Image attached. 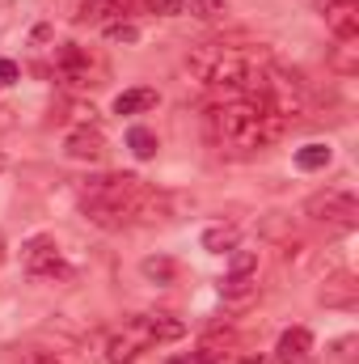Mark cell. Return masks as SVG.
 Returning a JSON list of instances; mask_svg holds the SVG:
<instances>
[{"label":"cell","instance_id":"cell-13","mask_svg":"<svg viewBox=\"0 0 359 364\" xmlns=\"http://www.w3.org/2000/svg\"><path fill=\"white\" fill-rule=\"evenodd\" d=\"M321 301H326V305H338V309H351V305H355V279H351V275L330 279V284L321 288Z\"/></svg>","mask_w":359,"mask_h":364},{"label":"cell","instance_id":"cell-19","mask_svg":"<svg viewBox=\"0 0 359 364\" xmlns=\"http://www.w3.org/2000/svg\"><path fill=\"white\" fill-rule=\"evenodd\" d=\"M254 288H258V279H254V275H228V279L220 284V292H224V296H250Z\"/></svg>","mask_w":359,"mask_h":364},{"label":"cell","instance_id":"cell-14","mask_svg":"<svg viewBox=\"0 0 359 364\" xmlns=\"http://www.w3.org/2000/svg\"><path fill=\"white\" fill-rule=\"evenodd\" d=\"M237 225H211L207 233H203V250H211V255H224V250H237Z\"/></svg>","mask_w":359,"mask_h":364},{"label":"cell","instance_id":"cell-15","mask_svg":"<svg viewBox=\"0 0 359 364\" xmlns=\"http://www.w3.org/2000/svg\"><path fill=\"white\" fill-rule=\"evenodd\" d=\"M330 157H334V153H330V144H321V140H313V144L296 149V166H300V170H309V174H313V170H326V166H330Z\"/></svg>","mask_w":359,"mask_h":364},{"label":"cell","instance_id":"cell-7","mask_svg":"<svg viewBox=\"0 0 359 364\" xmlns=\"http://www.w3.org/2000/svg\"><path fill=\"white\" fill-rule=\"evenodd\" d=\"M321 13H326V26L334 30L338 43H355V34H359V4L355 0H321Z\"/></svg>","mask_w":359,"mask_h":364},{"label":"cell","instance_id":"cell-10","mask_svg":"<svg viewBox=\"0 0 359 364\" xmlns=\"http://www.w3.org/2000/svg\"><path fill=\"white\" fill-rule=\"evenodd\" d=\"M309 352H313V335H309L304 326H292V331H283V335H279L275 356H279L283 364H300Z\"/></svg>","mask_w":359,"mask_h":364},{"label":"cell","instance_id":"cell-17","mask_svg":"<svg viewBox=\"0 0 359 364\" xmlns=\"http://www.w3.org/2000/svg\"><path fill=\"white\" fill-rule=\"evenodd\" d=\"M140 272L148 275V279H157V284H174V275H178V267H174V259H144L140 263Z\"/></svg>","mask_w":359,"mask_h":364},{"label":"cell","instance_id":"cell-4","mask_svg":"<svg viewBox=\"0 0 359 364\" xmlns=\"http://www.w3.org/2000/svg\"><path fill=\"white\" fill-rule=\"evenodd\" d=\"M304 212H309L313 220H321V225H338V229H351V225L359 220V203H355V195H351L347 186L317 191V195L304 203Z\"/></svg>","mask_w":359,"mask_h":364},{"label":"cell","instance_id":"cell-27","mask_svg":"<svg viewBox=\"0 0 359 364\" xmlns=\"http://www.w3.org/2000/svg\"><path fill=\"white\" fill-rule=\"evenodd\" d=\"M4 4H13V0H0V9H4Z\"/></svg>","mask_w":359,"mask_h":364},{"label":"cell","instance_id":"cell-12","mask_svg":"<svg viewBox=\"0 0 359 364\" xmlns=\"http://www.w3.org/2000/svg\"><path fill=\"white\" fill-rule=\"evenodd\" d=\"M157 106V90H123L114 97V114H144Z\"/></svg>","mask_w":359,"mask_h":364},{"label":"cell","instance_id":"cell-18","mask_svg":"<svg viewBox=\"0 0 359 364\" xmlns=\"http://www.w3.org/2000/svg\"><path fill=\"white\" fill-rule=\"evenodd\" d=\"M186 9H190L199 21H220V17L228 13V4H224V0H186Z\"/></svg>","mask_w":359,"mask_h":364},{"label":"cell","instance_id":"cell-11","mask_svg":"<svg viewBox=\"0 0 359 364\" xmlns=\"http://www.w3.org/2000/svg\"><path fill=\"white\" fill-rule=\"evenodd\" d=\"M144 331H148L153 343H174V339L186 335V322L170 318V314H144Z\"/></svg>","mask_w":359,"mask_h":364},{"label":"cell","instance_id":"cell-21","mask_svg":"<svg viewBox=\"0 0 359 364\" xmlns=\"http://www.w3.org/2000/svg\"><path fill=\"white\" fill-rule=\"evenodd\" d=\"M106 38H114V43H136L140 30H136L131 21H118V17H114V21H106Z\"/></svg>","mask_w":359,"mask_h":364},{"label":"cell","instance_id":"cell-8","mask_svg":"<svg viewBox=\"0 0 359 364\" xmlns=\"http://www.w3.org/2000/svg\"><path fill=\"white\" fill-rule=\"evenodd\" d=\"M55 68H60V77L68 85H85L89 81V51H81L77 43H64L55 51Z\"/></svg>","mask_w":359,"mask_h":364},{"label":"cell","instance_id":"cell-5","mask_svg":"<svg viewBox=\"0 0 359 364\" xmlns=\"http://www.w3.org/2000/svg\"><path fill=\"white\" fill-rule=\"evenodd\" d=\"M148 348H153V339H148V331H144V318H136V322H127L118 335H110L106 360L110 364H131L140 352H148Z\"/></svg>","mask_w":359,"mask_h":364},{"label":"cell","instance_id":"cell-22","mask_svg":"<svg viewBox=\"0 0 359 364\" xmlns=\"http://www.w3.org/2000/svg\"><path fill=\"white\" fill-rule=\"evenodd\" d=\"M148 13H157V17H178L182 9H186V0H140Z\"/></svg>","mask_w":359,"mask_h":364},{"label":"cell","instance_id":"cell-28","mask_svg":"<svg viewBox=\"0 0 359 364\" xmlns=\"http://www.w3.org/2000/svg\"><path fill=\"white\" fill-rule=\"evenodd\" d=\"M0 170H4V157H0Z\"/></svg>","mask_w":359,"mask_h":364},{"label":"cell","instance_id":"cell-2","mask_svg":"<svg viewBox=\"0 0 359 364\" xmlns=\"http://www.w3.org/2000/svg\"><path fill=\"white\" fill-rule=\"evenodd\" d=\"M203 123H207V136L224 149H267L275 144L283 132H287V123L263 106V102H254V97H228V102H216V106H207V114H203Z\"/></svg>","mask_w":359,"mask_h":364},{"label":"cell","instance_id":"cell-1","mask_svg":"<svg viewBox=\"0 0 359 364\" xmlns=\"http://www.w3.org/2000/svg\"><path fill=\"white\" fill-rule=\"evenodd\" d=\"M81 208L93 225L123 229L131 220H157L165 212V195L148 191L136 174H97L81 186Z\"/></svg>","mask_w":359,"mask_h":364},{"label":"cell","instance_id":"cell-20","mask_svg":"<svg viewBox=\"0 0 359 364\" xmlns=\"http://www.w3.org/2000/svg\"><path fill=\"white\" fill-rule=\"evenodd\" d=\"M254 272H258V255L254 250H233L228 275H254Z\"/></svg>","mask_w":359,"mask_h":364},{"label":"cell","instance_id":"cell-6","mask_svg":"<svg viewBox=\"0 0 359 364\" xmlns=\"http://www.w3.org/2000/svg\"><path fill=\"white\" fill-rule=\"evenodd\" d=\"M26 272L30 275H64V255L51 237H30L26 242Z\"/></svg>","mask_w":359,"mask_h":364},{"label":"cell","instance_id":"cell-25","mask_svg":"<svg viewBox=\"0 0 359 364\" xmlns=\"http://www.w3.org/2000/svg\"><path fill=\"white\" fill-rule=\"evenodd\" d=\"M241 364H270V360H267V356H245Z\"/></svg>","mask_w":359,"mask_h":364},{"label":"cell","instance_id":"cell-9","mask_svg":"<svg viewBox=\"0 0 359 364\" xmlns=\"http://www.w3.org/2000/svg\"><path fill=\"white\" fill-rule=\"evenodd\" d=\"M64 149H68V157H77V161H97V157H106V136H101L97 127H77V132L64 140Z\"/></svg>","mask_w":359,"mask_h":364},{"label":"cell","instance_id":"cell-16","mask_svg":"<svg viewBox=\"0 0 359 364\" xmlns=\"http://www.w3.org/2000/svg\"><path fill=\"white\" fill-rule=\"evenodd\" d=\"M127 149H131L140 161H148V157H157V136H153L148 127H131V132H127Z\"/></svg>","mask_w":359,"mask_h":364},{"label":"cell","instance_id":"cell-26","mask_svg":"<svg viewBox=\"0 0 359 364\" xmlns=\"http://www.w3.org/2000/svg\"><path fill=\"white\" fill-rule=\"evenodd\" d=\"M30 364H55V360H47V356H34V360H30Z\"/></svg>","mask_w":359,"mask_h":364},{"label":"cell","instance_id":"cell-3","mask_svg":"<svg viewBox=\"0 0 359 364\" xmlns=\"http://www.w3.org/2000/svg\"><path fill=\"white\" fill-rule=\"evenodd\" d=\"M267 64L270 55L263 47L254 51V47H237V43H203V47H194L186 55V68L199 77V85L224 93V102L228 97H245V85Z\"/></svg>","mask_w":359,"mask_h":364},{"label":"cell","instance_id":"cell-24","mask_svg":"<svg viewBox=\"0 0 359 364\" xmlns=\"http://www.w3.org/2000/svg\"><path fill=\"white\" fill-rule=\"evenodd\" d=\"M17 81V64L13 60H0V85H13Z\"/></svg>","mask_w":359,"mask_h":364},{"label":"cell","instance_id":"cell-23","mask_svg":"<svg viewBox=\"0 0 359 364\" xmlns=\"http://www.w3.org/2000/svg\"><path fill=\"white\" fill-rule=\"evenodd\" d=\"M220 356H216V348H199V352H190V356H182V360L174 364H216Z\"/></svg>","mask_w":359,"mask_h":364}]
</instances>
